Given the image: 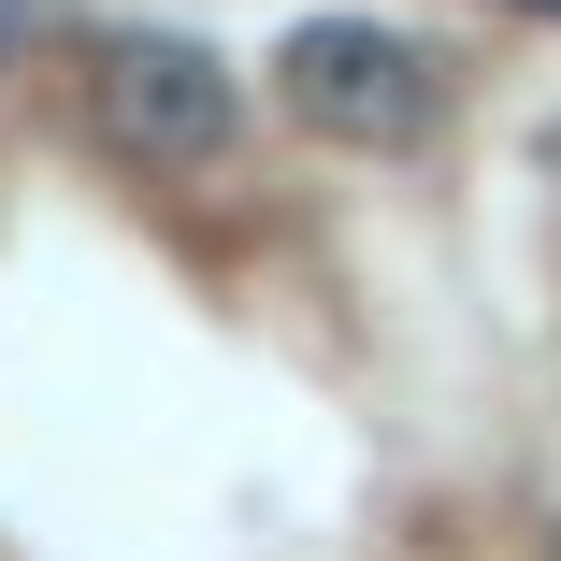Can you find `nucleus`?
I'll list each match as a JSON object with an SVG mask.
<instances>
[{
    "instance_id": "f257e3e1",
    "label": "nucleus",
    "mask_w": 561,
    "mask_h": 561,
    "mask_svg": "<svg viewBox=\"0 0 561 561\" xmlns=\"http://www.w3.org/2000/svg\"><path fill=\"white\" fill-rule=\"evenodd\" d=\"M274 101L317 130V145H417L432 130V44L389 30V15H302L274 44Z\"/></svg>"
},
{
    "instance_id": "f03ea898",
    "label": "nucleus",
    "mask_w": 561,
    "mask_h": 561,
    "mask_svg": "<svg viewBox=\"0 0 561 561\" xmlns=\"http://www.w3.org/2000/svg\"><path fill=\"white\" fill-rule=\"evenodd\" d=\"M101 130H116L145 173H187V159H216L245 130V87L187 30H116V44H101Z\"/></svg>"
},
{
    "instance_id": "7ed1b4c3",
    "label": "nucleus",
    "mask_w": 561,
    "mask_h": 561,
    "mask_svg": "<svg viewBox=\"0 0 561 561\" xmlns=\"http://www.w3.org/2000/svg\"><path fill=\"white\" fill-rule=\"evenodd\" d=\"M15 44H30V0H0V58H15Z\"/></svg>"
}]
</instances>
